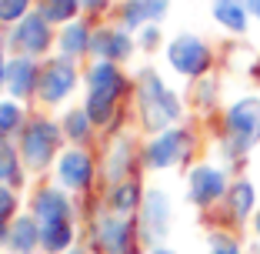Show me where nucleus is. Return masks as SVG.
<instances>
[{
	"instance_id": "1",
	"label": "nucleus",
	"mask_w": 260,
	"mask_h": 254,
	"mask_svg": "<svg viewBox=\"0 0 260 254\" xmlns=\"http://www.w3.org/2000/svg\"><path fill=\"white\" fill-rule=\"evenodd\" d=\"M260 147V94H240L223 107L220 154L227 164H244Z\"/></svg>"
},
{
	"instance_id": "2",
	"label": "nucleus",
	"mask_w": 260,
	"mask_h": 254,
	"mask_svg": "<svg viewBox=\"0 0 260 254\" xmlns=\"http://www.w3.org/2000/svg\"><path fill=\"white\" fill-rule=\"evenodd\" d=\"M180 117H184V100L164 84V77L153 67H144L140 70V121H144V127L160 134L167 127H177Z\"/></svg>"
},
{
	"instance_id": "3",
	"label": "nucleus",
	"mask_w": 260,
	"mask_h": 254,
	"mask_svg": "<svg viewBox=\"0 0 260 254\" xmlns=\"http://www.w3.org/2000/svg\"><path fill=\"white\" fill-rule=\"evenodd\" d=\"M167 64L180 77L200 80L214 70V47L197 34H177L167 44Z\"/></svg>"
},
{
	"instance_id": "4",
	"label": "nucleus",
	"mask_w": 260,
	"mask_h": 254,
	"mask_svg": "<svg viewBox=\"0 0 260 254\" xmlns=\"http://www.w3.org/2000/svg\"><path fill=\"white\" fill-rule=\"evenodd\" d=\"M230 171L220 167V164H193L190 174H187V197H190L193 208L200 211H210L217 208V204H223V197H227L230 191Z\"/></svg>"
},
{
	"instance_id": "5",
	"label": "nucleus",
	"mask_w": 260,
	"mask_h": 254,
	"mask_svg": "<svg viewBox=\"0 0 260 254\" xmlns=\"http://www.w3.org/2000/svg\"><path fill=\"white\" fill-rule=\"evenodd\" d=\"M190 151H193V131L190 127H167V131H160L150 140L144 161L153 171H170L177 164H184L190 157Z\"/></svg>"
},
{
	"instance_id": "6",
	"label": "nucleus",
	"mask_w": 260,
	"mask_h": 254,
	"mask_svg": "<svg viewBox=\"0 0 260 254\" xmlns=\"http://www.w3.org/2000/svg\"><path fill=\"white\" fill-rule=\"evenodd\" d=\"M167 231H170V197L160 187H153L144 194V204H140V238L157 247L167 238Z\"/></svg>"
},
{
	"instance_id": "7",
	"label": "nucleus",
	"mask_w": 260,
	"mask_h": 254,
	"mask_svg": "<svg viewBox=\"0 0 260 254\" xmlns=\"http://www.w3.org/2000/svg\"><path fill=\"white\" fill-rule=\"evenodd\" d=\"M257 211H260V187H257V181H253V177H244V174L234 177L227 197H223V214H227V221L244 228V224L253 221Z\"/></svg>"
},
{
	"instance_id": "8",
	"label": "nucleus",
	"mask_w": 260,
	"mask_h": 254,
	"mask_svg": "<svg viewBox=\"0 0 260 254\" xmlns=\"http://www.w3.org/2000/svg\"><path fill=\"white\" fill-rule=\"evenodd\" d=\"M57 140H60V131L47 121H34L23 134V157L34 164V167H44L57 151Z\"/></svg>"
},
{
	"instance_id": "9",
	"label": "nucleus",
	"mask_w": 260,
	"mask_h": 254,
	"mask_svg": "<svg viewBox=\"0 0 260 254\" xmlns=\"http://www.w3.org/2000/svg\"><path fill=\"white\" fill-rule=\"evenodd\" d=\"M210 17L217 20V27H223L234 37H247L253 23L247 0H210Z\"/></svg>"
},
{
	"instance_id": "10",
	"label": "nucleus",
	"mask_w": 260,
	"mask_h": 254,
	"mask_svg": "<svg viewBox=\"0 0 260 254\" xmlns=\"http://www.w3.org/2000/svg\"><path fill=\"white\" fill-rule=\"evenodd\" d=\"M100 247L107 254H137L134 228L123 217H104L100 221Z\"/></svg>"
},
{
	"instance_id": "11",
	"label": "nucleus",
	"mask_w": 260,
	"mask_h": 254,
	"mask_svg": "<svg viewBox=\"0 0 260 254\" xmlns=\"http://www.w3.org/2000/svg\"><path fill=\"white\" fill-rule=\"evenodd\" d=\"M87 87H90V97H100V100L117 104V97H120V91H123V74L110 61H104V64H97V67L90 70Z\"/></svg>"
},
{
	"instance_id": "12",
	"label": "nucleus",
	"mask_w": 260,
	"mask_h": 254,
	"mask_svg": "<svg viewBox=\"0 0 260 254\" xmlns=\"http://www.w3.org/2000/svg\"><path fill=\"white\" fill-rule=\"evenodd\" d=\"M74 80H77L74 67H70L67 61H54L44 70V77H40V94H44V100H60V97L70 94Z\"/></svg>"
},
{
	"instance_id": "13",
	"label": "nucleus",
	"mask_w": 260,
	"mask_h": 254,
	"mask_svg": "<svg viewBox=\"0 0 260 254\" xmlns=\"http://www.w3.org/2000/svg\"><path fill=\"white\" fill-rule=\"evenodd\" d=\"M90 174H93V167H90V157L84 151H67L60 157V164H57V177L67 187H87L90 184Z\"/></svg>"
},
{
	"instance_id": "14",
	"label": "nucleus",
	"mask_w": 260,
	"mask_h": 254,
	"mask_svg": "<svg viewBox=\"0 0 260 254\" xmlns=\"http://www.w3.org/2000/svg\"><path fill=\"white\" fill-rule=\"evenodd\" d=\"M170 10V0H130L123 7V23L127 27H147V23H160Z\"/></svg>"
},
{
	"instance_id": "15",
	"label": "nucleus",
	"mask_w": 260,
	"mask_h": 254,
	"mask_svg": "<svg viewBox=\"0 0 260 254\" xmlns=\"http://www.w3.org/2000/svg\"><path fill=\"white\" fill-rule=\"evenodd\" d=\"M7 91L14 94V97H27V94H34V84H37V67H34L30 57H17V61L7 64Z\"/></svg>"
},
{
	"instance_id": "16",
	"label": "nucleus",
	"mask_w": 260,
	"mask_h": 254,
	"mask_svg": "<svg viewBox=\"0 0 260 254\" xmlns=\"http://www.w3.org/2000/svg\"><path fill=\"white\" fill-rule=\"evenodd\" d=\"M17 47H23L27 54H40V50H47V44H50V34H47V20L44 17H27V20L20 23V31H17Z\"/></svg>"
},
{
	"instance_id": "17",
	"label": "nucleus",
	"mask_w": 260,
	"mask_h": 254,
	"mask_svg": "<svg viewBox=\"0 0 260 254\" xmlns=\"http://www.w3.org/2000/svg\"><path fill=\"white\" fill-rule=\"evenodd\" d=\"M34 211H37L40 224H47V221H67V214H70L67 197H63L57 187H50V191H40L37 201H34Z\"/></svg>"
},
{
	"instance_id": "18",
	"label": "nucleus",
	"mask_w": 260,
	"mask_h": 254,
	"mask_svg": "<svg viewBox=\"0 0 260 254\" xmlns=\"http://www.w3.org/2000/svg\"><path fill=\"white\" fill-rule=\"evenodd\" d=\"M93 50H97L104 61H123V57H130V50H134V44H130V37L127 34H120V31H104L97 40H93Z\"/></svg>"
},
{
	"instance_id": "19",
	"label": "nucleus",
	"mask_w": 260,
	"mask_h": 254,
	"mask_svg": "<svg viewBox=\"0 0 260 254\" xmlns=\"http://www.w3.org/2000/svg\"><path fill=\"white\" fill-rule=\"evenodd\" d=\"M70 241H74V231H70L67 221H47V224H40V244H44L47 254L67 251Z\"/></svg>"
},
{
	"instance_id": "20",
	"label": "nucleus",
	"mask_w": 260,
	"mask_h": 254,
	"mask_svg": "<svg viewBox=\"0 0 260 254\" xmlns=\"http://www.w3.org/2000/svg\"><path fill=\"white\" fill-rule=\"evenodd\" d=\"M40 241V228L34 224V217H20L10 231V247L17 254H34V244Z\"/></svg>"
},
{
	"instance_id": "21",
	"label": "nucleus",
	"mask_w": 260,
	"mask_h": 254,
	"mask_svg": "<svg viewBox=\"0 0 260 254\" xmlns=\"http://www.w3.org/2000/svg\"><path fill=\"white\" fill-rule=\"evenodd\" d=\"M110 204H114L117 214H130V211H137L140 204H144V191H140V184H134V181H123V184L114 187Z\"/></svg>"
},
{
	"instance_id": "22",
	"label": "nucleus",
	"mask_w": 260,
	"mask_h": 254,
	"mask_svg": "<svg viewBox=\"0 0 260 254\" xmlns=\"http://www.w3.org/2000/svg\"><path fill=\"white\" fill-rule=\"evenodd\" d=\"M207 254H244V244L230 231H214L207 241Z\"/></svg>"
},
{
	"instance_id": "23",
	"label": "nucleus",
	"mask_w": 260,
	"mask_h": 254,
	"mask_svg": "<svg viewBox=\"0 0 260 254\" xmlns=\"http://www.w3.org/2000/svg\"><path fill=\"white\" fill-rule=\"evenodd\" d=\"M77 14V0H44V7H40V17L44 20H70Z\"/></svg>"
},
{
	"instance_id": "24",
	"label": "nucleus",
	"mask_w": 260,
	"mask_h": 254,
	"mask_svg": "<svg viewBox=\"0 0 260 254\" xmlns=\"http://www.w3.org/2000/svg\"><path fill=\"white\" fill-rule=\"evenodd\" d=\"M60 47L67 50V54H80V50H87V47H90V34H87V27H80V23L67 27L63 37H60Z\"/></svg>"
},
{
	"instance_id": "25",
	"label": "nucleus",
	"mask_w": 260,
	"mask_h": 254,
	"mask_svg": "<svg viewBox=\"0 0 260 254\" xmlns=\"http://www.w3.org/2000/svg\"><path fill=\"white\" fill-rule=\"evenodd\" d=\"M63 124H67L63 131H67L74 140H84V137H87V131H90V117H87V110H77V114H70Z\"/></svg>"
},
{
	"instance_id": "26",
	"label": "nucleus",
	"mask_w": 260,
	"mask_h": 254,
	"mask_svg": "<svg viewBox=\"0 0 260 254\" xmlns=\"http://www.w3.org/2000/svg\"><path fill=\"white\" fill-rule=\"evenodd\" d=\"M0 181H20L17 177V154L10 144H0Z\"/></svg>"
},
{
	"instance_id": "27",
	"label": "nucleus",
	"mask_w": 260,
	"mask_h": 254,
	"mask_svg": "<svg viewBox=\"0 0 260 254\" xmlns=\"http://www.w3.org/2000/svg\"><path fill=\"white\" fill-rule=\"evenodd\" d=\"M20 124V107L17 104H0V134H10Z\"/></svg>"
},
{
	"instance_id": "28",
	"label": "nucleus",
	"mask_w": 260,
	"mask_h": 254,
	"mask_svg": "<svg viewBox=\"0 0 260 254\" xmlns=\"http://www.w3.org/2000/svg\"><path fill=\"white\" fill-rule=\"evenodd\" d=\"M27 4H30V0H0V20H17V17H23Z\"/></svg>"
},
{
	"instance_id": "29",
	"label": "nucleus",
	"mask_w": 260,
	"mask_h": 254,
	"mask_svg": "<svg viewBox=\"0 0 260 254\" xmlns=\"http://www.w3.org/2000/svg\"><path fill=\"white\" fill-rule=\"evenodd\" d=\"M157 44H160V31H157V23H147L144 31H140V47H144V50H153Z\"/></svg>"
},
{
	"instance_id": "30",
	"label": "nucleus",
	"mask_w": 260,
	"mask_h": 254,
	"mask_svg": "<svg viewBox=\"0 0 260 254\" xmlns=\"http://www.w3.org/2000/svg\"><path fill=\"white\" fill-rule=\"evenodd\" d=\"M14 211H17L14 194H10V191H0V217H10Z\"/></svg>"
},
{
	"instance_id": "31",
	"label": "nucleus",
	"mask_w": 260,
	"mask_h": 254,
	"mask_svg": "<svg viewBox=\"0 0 260 254\" xmlns=\"http://www.w3.org/2000/svg\"><path fill=\"white\" fill-rule=\"evenodd\" d=\"M247 10H250L253 23H257V27H260V0H247Z\"/></svg>"
},
{
	"instance_id": "32",
	"label": "nucleus",
	"mask_w": 260,
	"mask_h": 254,
	"mask_svg": "<svg viewBox=\"0 0 260 254\" xmlns=\"http://www.w3.org/2000/svg\"><path fill=\"white\" fill-rule=\"evenodd\" d=\"M250 231H253V241L260 244V211L253 214V221H250Z\"/></svg>"
},
{
	"instance_id": "33",
	"label": "nucleus",
	"mask_w": 260,
	"mask_h": 254,
	"mask_svg": "<svg viewBox=\"0 0 260 254\" xmlns=\"http://www.w3.org/2000/svg\"><path fill=\"white\" fill-rule=\"evenodd\" d=\"M150 254H177L174 247H164V244H157V247H150Z\"/></svg>"
},
{
	"instance_id": "34",
	"label": "nucleus",
	"mask_w": 260,
	"mask_h": 254,
	"mask_svg": "<svg viewBox=\"0 0 260 254\" xmlns=\"http://www.w3.org/2000/svg\"><path fill=\"white\" fill-rule=\"evenodd\" d=\"M7 238H10V231H7V224H4V217H0V244H4Z\"/></svg>"
},
{
	"instance_id": "35",
	"label": "nucleus",
	"mask_w": 260,
	"mask_h": 254,
	"mask_svg": "<svg viewBox=\"0 0 260 254\" xmlns=\"http://www.w3.org/2000/svg\"><path fill=\"white\" fill-rule=\"evenodd\" d=\"M87 7H104V4H107V0H84Z\"/></svg>"
},
{
	"instance_id": "36",
	"label": "nucleus",
	"mask_w": 260,
	"mask_h": 254,
	"mask_svg": "<svg viewBox=\"0 0 260 254\" xmlns=\"http://www.w3.org/2000/svg\"><path fill=\"white\" fill-rule=\"evenodd\" d=\"M4 74H7V70H4V57H0V84H4Z\"/></svg>"
},
{
	"instance_id": "37",
	"label": "nucleus",
	"mask_w": 260,
	"mask_h": 254,
	"mask_svg": "<svg viewBox=\"0 0 260 254\" xmlns=\"http://www.w3.org/2000/svg\"><path fill=\"white\" fill-rule=\"evenodd\" d=\"M70 254H80V251H70Z\"/></svg>"
}]
</instances>
